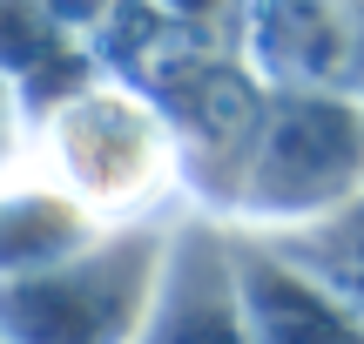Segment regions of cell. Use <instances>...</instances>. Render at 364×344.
I'll return each instance as SVG.
<instances>
[{
	"label": "cell",
	"mask_w": 364,
	"mask_h": 344,
	"mask_svg": "<svg viewBox=\"0 0 364 344\" xmlns=\"http://www.w3.org/2000/svg\"><path fill=\"white\" fill-rule=\"evenodd\" d=\"M156 237H122L108 250L68 257L34 277H0V338L7 344H129L156 304Z\"/></svg>",
	"instance_id": "6da1fadb"
},
{
	"label": "cell",
	"mask_w": 364,
	"mask_h": 344,
	"mask_svg": "<svg viewBox=\"0 0 364 344\" xmlns=\"http://www.w3.org/2000/svg\"><path fill=\"white\" fill-rule=\"evenodd\" d=\"M364 183V115L344 102H284V115L263 129V149L250 162V183L236 203L250 210H317Z\"/></svg>",
	"instance_id": "7a4b0ae2"
},
{
	"label": "cell",
	"mask_w": 364,
	"mask_h": 344,
	"mask_svg": "<svg viewBox=\"0 0 364 344\" xmlns=\"http://www.w3.org/2000/svg\"><path fill=\"white\" fill-rule=\"evenodd\" d=\"M61 162L75 176V196H142L162 176V135L135 102L95 95V102H68L61 108Z\"/></svg>",
	"instance_id": "3957f363"
},
{
	"label": "cell",
	"mask_w": 364,
	"mask_h": 344,
	"mask_svg": "<svg viewBox=\"0 0 364 344\" xmlns=\"http://www.w3.org/2000/svg\"><path fill=\"white\" fill-rule=\"evenodd\" d=\"M135 344H250L236 257H223V243H209V237L176 250V270L162 277L156 311H149Z\"/></svg>",
	"instance_id": "277c9868"
},
{
	"label": "cell",
	"mask_w": 364,
	"mask_h": 344,
	"mask_svg": "<svg viewBox=\"0 0 364 344\" xmlns=\"http://www.w3.org/2000/svg\"><path fill=\"white\" fill-rule=\"evenodd\" d=\"M236 284H243L250 344H364V318L351 311V297H331L324 284L297 277V264L236 257Z\"/></svg>",
	"instance_id": "5b68a950"
},
{
	"label": "cell",
	"mask_w": 364,
	"mask_h": 344,
	"mask_svg": "<svg viewBox=\"0 0 364 344\" xmlns=\"http://www.w3.org/2000/svg\"><path fill=\"white\" fill-rule=\"evenodd\" d=\"M0 344H7V338H0Z\"/></svg>",
	"instance_id": "8992f818"
}]
</instances>
